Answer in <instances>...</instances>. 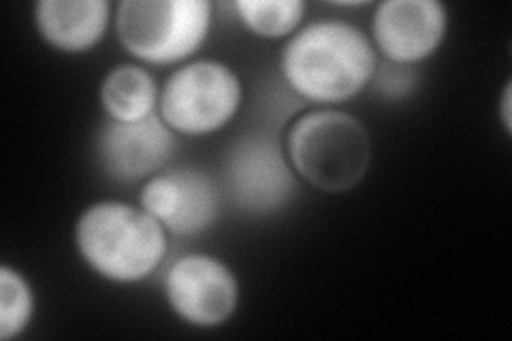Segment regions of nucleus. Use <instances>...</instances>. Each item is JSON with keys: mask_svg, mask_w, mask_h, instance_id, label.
Listing matches in <instances>:
<instances>
[{"mask_svg": "<svg viewBox=\"0 0 512 341\" xmlns=\"http://www.w3.org/2000/svg\"><path fill=\"white\" fill-rule=\"evenodd\" d=\"M378 52L365 32L346 20H316L288 37L280 75L297 99L314 105L352 101L378 71Z\"/></svg>", "mask_w": 512, "mask_h": 341, "instance_id": "f257e3e1", "label": "nucleus"}, {"mask_svg": "<svg viewBox=\"0 0 512 341\" xmlns=\"http://www.w3.org/2000/svg\"><path fill=\"white\" fill-rule=\"evenodd\" d=\"M75 248L86 267L111 284H139L160 269L169 233L141 205L99 201L75 222Z\"/></svg>", "mask_w": 512, "mask_h": 341, "instance_id": "f03ea898", "label": "nucleus"}, {"mask_svg": "<svg viewBox=\"0 0 512 341\" xmlns=\"http://www.w3.org/2000/svg\"><path fill=\"white\" fill-rule=\"evenodd\" d=\"M293 171L320 192H348L370 169L372 143L359 118L318 107L301 113L284 139Z\"/></svg>", "mask_w": 512, "mask_h": 341, "instance_id": "7ed1b4c3", "label": "nucleus"}, {"mask_svg": "<svg viewBox=\"0 0 512 341\" xmlns=\"http://www.w3.org/2000/svg\"><path fill=\"white\" fill-rule=\"evenodd\" d=\"M210 0H124L116 9V32L124 52L141 64H186L210 37Z\"/></svg>", "mask_w": 512, "mask_h": 341, "instance_id": "20e7f679", "label": "nucleus"}, {"mask_svg": "<svg viewBox=\"0 0 512 341\" xmlns=\"http://www.w3.org/2000/svg\"><path fill=\"white\" fill-rule=\"evenodd\" d=\"M242 101V79L227 62L190 60L160 88L158 116L175 135L207 137L235 120Z\"/></svg>", "mask_w": 512, "mask_h": 341, "instance_id": "39448f33", "label": "nucleus"}, {"mask_svg": "<svg viewBox=\"0 0 512 341\" xmlns=\"http://www.w3.org/2000/svg\"><path fill=\"white\" fill-rule=\"evenodd\" d=\"M224 192L248 216H274L291 205L297 192V173L288 162L284 143L274 135L239 139L224 158Z\"/></svg>", "mask_w": 512, "mask_h": 341, "instance_id": "423d86ee", "label": "nucleus"}, {"mask_svg": "<svg viewBox=\"0 0 512 341\" xmlns=\"http://www.w3.org/2000/svg\"><path fill=\"white\" fill-rule=\"evenodd\" d=\"M163 295L169 310L195 329L229 322L239 305L235 271L212 254H184L167 267Z\"/></svg>", "mask_w": 512, "mask_h": 341, "instance_id": "0eeeda50", "label": "nucleus"}, {"mask_svg": "<svg viewBox=\"0 0 512 341\" xmlns=\"http://www.w3.org/2000/svg\"><path fill=\"white\" fill-rule=\"evenodd\" d=\"M139 205L175 237H197L212 229L222 209V190L201 169H163L143 182Z\"/></svg>", "mask_w": 512, "mask_h": 341, "instance_id": "6e6552de", "label": "nucleus"}, {"mask_svg": "<svg viewBox=\"0 0 512 341\" xmlns=\"http://www.w3.org/2000/svg\"><path fill=\"white\" fill-rule=\"evenodd\" d=\"M448 9L438 0H384L372 15V43L384 62L414 67L446 39Z\"/></svg>", "mask_w": 512, "mask_h": 341, "instance_id": "1a4fd4ad", "label": "nucleus"}, {"mask_svg": "<svg viewBox=\"0 0 512 341\" xmlns=\"http://www.w3.org/2000/svg\"><path fill=\"white\" fill-rule=\"evenodd\" d=\"M175 145V133L158 113L141 122L107 120L96 137V160L109 180L137 184L167 167Z\"/></svg>", "mask_w": 512, "mask_h": 341, "instance_id": "9d476101", "label": "nucleus"}, {"mask_svg": "<svg viewBox=\"0 0 512 341\" xmlns=\"http://www.w3.org/2000/svg\"><path fill=\"white\" fill-rule=\"evenodd\" d=\"M39 37L62 54H86L99 45L111 22L109 0H39L32 9Z\"/></svg>", "mask_w": 512, "mask_h": 341, "instance_id": "9b49d317", "label": "nucleus"}, {"mask_svg": "<svg viewBox=\"0 0 512 341\" xmlns=\"http://www.w3.org/2000/svg\"><path fill=\"white\" fill-rule=\"evenodd\" d=\"M99 96L109 120L141 122L158 113L160 88L141 64H118L101 81Z\"/></svg>", "mask_w": 512, "mask_h": 341, "instance_id": "f8f14e48", "label": "nucleus"}, {"mask_svg": "<svg viewBox=\"0 0 512 341\" xmlns=\"http://www.w3.org/2000/svg\"><path fill=\"white\" fill-rule=\"evenodd\" d=\"M231 7L252 35L269 41L293 37L306 15L301 0H235Z\"/></svg>", "mask_w": 512, "mask_h": 341, "instance_id": "ddd939ff", "label": "nucleus"}, {"mask_svg": "<svg viewBox=\"0 0 512 341\" xmlns=\"http://www.w3.org/2000/svg\"><path fill=\"white\" fill-rule=\"evenodd\" d=\"M35 290L26 275L11 265L0 267V339L22 337L35 318Z\"/></svg>", "mask_w": 512, "mask_h": 341, "instance_id": "4468645a", "label": "nucleus"}, {"mask_svg": "<svg viewBox=\"0 0 512 341\" xmlns=\"http://www.w3.org/2000/svg\"><path fill=\"white\" fill-rule=\"evenodd\" d=\"M374 90L387 101H404L419 86V75L414 67H402V64L382 62L372 79Z\"/></svg>", "mask_w": 512, "mask_h": 341, "instance_id": "2eb2a0df", "label": "nucleus"}, {"mask_svg": "<svg viewBox=\"0 0 512 341\" xmlns=\"http://www.w3.org/2000/svg\"><path fill=\"white\" fill-rule=\"evenodd\" d=\"M510 107H512V84H510V79H508L506 86H504V92H502V99H500V122L504 126V133L506 135L512 133V113H510Z\"/></svg>", "mask_w": 512, "mask_h": 341, "instance_id": "dca6fc26", "label": "nucleus"}]
</instances>
